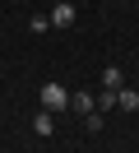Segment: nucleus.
<instances>
[{"label":"nucleus","instance_id":"f257e3e1","mask_svg":"<svg viewBox=\"0 0 139 153\" xmlns=\"http://www.w3.org/2000/svg\"><path fill=\"white\" fill-rule=\"evenodd\" d=\"M37 107H42V111H70V88H65V84H56V79H51V84H42V88H37Z\"/></svg>","mask_w":139,"mask_h":153},{"label":"nucleus","instance_id":"f03ea898","mask_svg":"<svg viewBox=\"0 0 139 153\" xmlns=\"http://www.w3.org/2000/svg\"><path fill=\"white\" fill-rule=\"evenodd\" d=\"M33 134H37V139H51V134H56V116L37 107V111H33Z\"/></svg>","mask_w":139,"mask_h":153},{"label":"nucleus","instance_id":"7ed1b4c3","mask_svg":"<svg viewBox=\"0 0 139 153\" xmlns=\"http://www.w3.org/2000/svg\"><path fill=\"white\" fill-rule=\"evenodd\" d=\"M97 79H102V93H120L125 88V70H116V65H107Z\"/></svg>","mask_w":139,"mask_h":153},{"label":"nucleus","instance_id":"20e7f679","mask_svg":"<svg viewBox=\"0 0 139 153\" xmlns=\"http://www.w3.org/2000/svg\"><path fill=\"white\" fill-rule=\"evenodd\" d=\"M70 107H74L79 116H88V111H97V97L83 93V88H74V93H70Z\"/></svg>","mask_w":139,"mask_h":153},{"label":"nucleus","instance_id":"39448f33","mask_svg":"<svg viewBox=\"0 0 139 153\" xmlns=\"http://www.w3.org/2000/svg\"><path fill=\"white\" fill-rule=\"evenodd\" d=\"M70 23H74V5H70V0H60V5L51 10V28H70Z\"/></svg>","mask_w":139,"mask_h":153},{"label":"nucleus","instance_id":"423d86ee","mask_svg":"<svg viewBox=\"0 0 139 153\" xmlns=\"http://www.w3.org/2000/svg\"><path fill=\"white\" fill-rule=\"evenodd\" d=\"M116 111H139V88H120L116 93Z\"/></svg>","mask_w":139,"mask_h":153},{"label":"nucleus","instance_id":"0eeeda50","mask_svg":"<svg viewBox=\"0 0 139 153\" xmlns=\"http://www.w3.org/2000/svg\"><path fill=\"white\" fill-rule=\"evenodd\" d=\"M28 28H33V33H51V14H33Z\"/></svg>","mask_w":139,"mask_h":153},{"label":"nucleus","instance_id":"6e6552de","mask_svg":"<svg viewBox=\"0 0 139 153\" xmlns=\"http://www.w3.org/2000/svg\"><path fill=\"white\" fill-rule=\"evenodd\" d=\"M97 111H116V93H102L97 97Z\"/></svg>","mask_w":139,"mask_h":153},{"label":"nucleus","instance_id":"1a4fd4ad","mask_svg":"<svg viewBox=\"0 0 139 153\" xmlns=\"http://www.w3.org/2000/svg\"><path fill=\"white\" fill-rule=\"evenodd\" d=\"M83 125H88V130L97 134V130H102V111H88V116H83Z\"/></svg>","mask_w":139,"mask_h":153},{"label":"nucleus","instance_id":"9d476101","mask_svg":"<svg viewBox=\"0 0 139 153\" xmlns=\"http://www.w3.org/2000/svg\"><path fill=\"white\" fill-rule=\"evenodd\" d=\"M135 88H139V79H135Z\"/></svg>","mask_w":139,"mask_h":153}]
</instances>
